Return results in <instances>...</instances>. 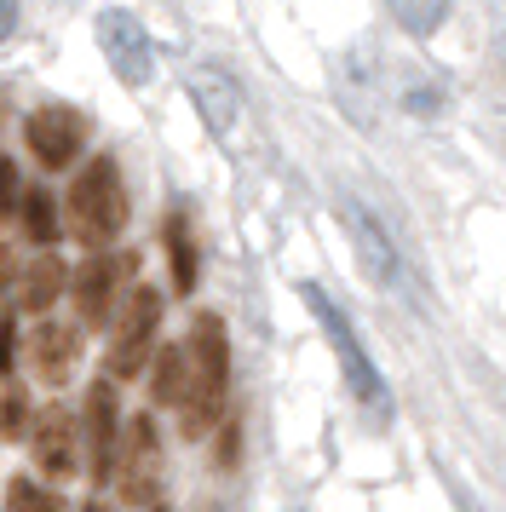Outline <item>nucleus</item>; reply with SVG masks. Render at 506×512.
I'll list each match as a JSON object with an SVG mask.
<instances>
[{"mask_svg": "<svg viewBox=\"0 0 506 512\" xmlns=\"http://www.w3.org/2000/svg\"><path fill=\"white\" fill-rule=\"evenodd\" d=\"M133 254H92L81 271H75V323L81 334L87 328H110L115 300H121V282L133 277Z\"/></svg>", "mask_w": 506, "mask_h": 512, "instance_id": "0eeeda50", "label": "nucleus"}, {"mask_svg": "<svg viewBox=\"0 0 506 512\" xmlns=\"http://www.w3.org/2000/svg\"><path fill=\"white\" fill-rule=\"evenodd\" d=\"M12 282V248H0V288Z\"/></svg>", "mask_w": 506, "mask_h": 512, "instance_id": "b1692460", "label": "nucleus"}, {"mask_svg": "<svg viewBox=\"0 0 506 512\" xmlns=\"http://www.w3.org/2000/svg\"><path fill=\"white\" fill-rule=\"evenodd\" d=\"M23 179H18V162L12 156H0V219H12L18 213V202H23Z\"/></svg>", "mask_w": 506, "mask_h": 512, "instance_id": "412c9836", "label": "nucleus"}, {"mask_svg": "<svg viewBox=\"0 0 506 512\" xmlns=\"http://www.w3.org/2000/svg\"><path fill=\"white\" fill-rule=\"evenodd\" d=\"M75 420H81V432H87L92 484H110L115 478V449H121V397H115V380H92L87 409H81Z\"/></svg>", "mask_w": 506, "mask_h": 512, "instance_id": "6e6552de", "label": "nucleus"}, {"mask_svg": "<svg viewBox=\"0 0 506 512\" xmlns=\"http://www.w3.org/2000/svg\"><path fill=\"white\" fill-rule=\"evenodd\" d=\"M81 512H115V507H110V501H87Z\"/></svg>", "mask_w": 506, "mask_h": 512, "instance_id": "393cba45", "label": "nucleus"}, {"mask_svg": "<svg viewBox=\"0 0 506 512\" xmlns=\"http://www.w3.org/2000/svg\"><path fill=\"white\" fill-rule=\"evenodd\" d=\"M18 213H23V236H35V242H52L58 236V208H52L46 190H23Z\"/></svg>", "mask_w": 506, "mask_h": 512, "instance_id": "a211bd4d", "label": "nucleus"}, {"mask_svg": "<svg viewBox=\"0 0 506 512\" xmlns=\"http://www.w3.org/2000/svg\"><path fill=\"white\" fill-rule=\"evenodd\" d=\"M29 449H35V466H41L46 478H75V466H81V420L69 415L64 403L35 409Z\"/></svg>", "mask_w": 506, "mask_h": 512, "instance_id": "1a4fd4ad", "label": "nucleus"}, {"mask_svg": "<svg viewBox=\"0 0 506 512\" xmlns=\"http://www.w3.org/2000/svg\"><path fill=\"white\" fill-rule=\"evenodd\" d=\"M156 484H161L156 415H127L121 449H115V489H121L127 507H156Z\"/></svg>", "mask_w": 506, "mask_h": 512, "instance_id": "423d86ee", "label": "nucleus"}, {"mask_svg": "<svg viewBox=\"0 0 506 512\" xmlns=\"http://www.w3.org/2000/svg\"><path fill=\"white\" fill-rule=\"evenodd\" d=\"M150 512H167V507H161V501H156V507H150Z\"/></svg>", "mask_w": 506, "mask_h": 512, "instance_id": "a878e982", "label": "nucleus"}, {"mask_svg": "<svg viewBox=\"0 0 506 512\" xmlns=\"http://www.w3.org/2000/svg\"><path fill=\"white\" fill-rule=\"evenodd\" d=\"M190 104L202 110V121H207V133L219 144H230L236 139V127H242V87L230 81L225 70H213V64H202V70H190Z\"/></svg>", "mask_w": 506, "mask_h": 512, "instance_id": "f8f14e48", "label": "nucleus"}, {"mask_svg": "<svg viewBox=\"0 0 506 512\" xmlns=\"http://www.w3.org/2000/svg\"><path fill=\"white\" fill-rule=\"evenodd\" d=\"M340 219H345V231H351V248H357L363 277L374 282V288H386V294H403V300H414L409 265H403V254L391 248V236L380 231V219H374L363 202H351V196H340Z\"/></svg>", "mask_w": 506, "mask_h": 512, "instance_id": "39448f33", "label": "nucleus"}, {"mask_svg": "<svg viewBox=\"0 0 506 512\" xmlns=\"http://www.w3.org/2000/svg\"><path fill=\"white\" fill-rule=\"evenodd\" d=\"M144 369H150V403L179 409L184 403V346H156Z\"/></svg>", "mask_w": 506, "mask_h": 512, "instance_id": "2eb2a0df", "label": "nucleus"}, {"mask_svg": "<svg viewBox=\"0 0 506 512\" xmlns=\"http://www.w3.org/2000/svg\"><path fill=\"white\" fill-rule=\"evenodd\" d=\"M299 294H305V305L317 311L322 334H328V346H334V357H340V374H345V386H351V397H357L374 420H391V392H386V380H380V369H374V357L363 351V340H357L351 317L322 294L317 282H305Z\"/></svg>", "mask_w": 506, "mask_h": 512, "instance_id": "7ed1b4c3", "label": "nucleus"}, {"mask_svg": "<svg viewBox=\"0 0 506 512\" xmlns=\"http://www.w3.org/2000/svg\"><path fill=\"white\" fill-rule=\"evenodd\" d=\"M230 415V334L225 317L196 311L190 340H184V403H179V432L207 438Z\"/></svg>", "mask_w": 506, "mask_h": 512, "instance_id": "f257e3e1", "label": "nucleus"}, {"mask_svg": "<svg viewBox=\"0 0 506 512\" xmlns=\"http://www.w3.org/2000/svg\"><path fill=\"white\" fill-rule=\"evenodd\" d=\"M81 323H64V317H46L35 334H29V363L46 386H64L69 374L81 369Z\"/></svg>", "mask_w": 506, "mask_h": 512, "instance_id": "ddd939ff", "label": "nucleus"}, {"mask_svg": "<svg viewBox=\"0 0 506 512\" xmlns=\"http://www.w3.org/2000/svg\"><path fill=\"white\" fill-rule=\"evenodd\" d=\"M6 512H64V501L52 489H41L35 478H12L6 484Z\"/></svg>", "mask_w": 506, "mask_h": 512, "instance_id": "6ab92c4d", "label": "nucleus"}, {"mask_svg": "<svg viewBox=\"0 0 506 512\" xmlns=\"http://www.w3.org/2000/svg\"><path fill=\"white\" fill-rule=\"evenodd\" d=\"M12 328L18 317H0V374H12Z\"/></svg>", "mask_w": 506, "mask_h": 512, "instance_id": "4be33fe9", "label": "nucleus"}, {"mask_svg": "<svg viewBox=\"0 0 506 512\" xmlns=\"http://www.w3.org/2000/svg\"><path fill=\"white\" fill-rule=\"evenodd\" d=\"M23 139H29V150H35L41 167L64 173L81 156V144H87V116L81 110H64V104H46V110H35V116L23 121Z\"/></svg>", "mask_w": 506, "mask_h": 512, "instance_id": "9d476101", "label": "nucleus"}, {"mask_svg": "<svg viewBox=\"0 0 506 512\" xmlns=\"http://www.w3.org/2000/svg\"><path fill=\"white\" fill-rule=\"evenodd\" d=\"M98 47L110 58V70L127 81V87H150V70H156V52H150V35L133 12H104L98 18Z\"/></svg>", "mask_w": 506, "mask_h": 512, "instance_id": "9b49d317", "label": "nucleus"}, {"mask_svg": "<svg viewBox=\"0 0 506 512\" xmlns=\"http://www.w3.org/2000/svg\"><path fill=\"white\" fill-rule=\"evenodd\" d=\"M12 24H18V0H0V41L12 35Z\"/></svg>", "mask_w": 506, "mask_h": 512, "instance_id": "5701e85b", "label": "nucleus"}, {"mask_svg": "<svg viewBox=\"0 0 506 512\" xmlns=\"http://www.w3.org/2000/svg\"><path fill=\"white\" fill-rule=\"evenodd\" d=\"M127 225V185H121V167L115 156H92L75 185H69V231L87 248H110Z\"/></svg>", "mask_w": 506, "mask_h": 512, "instance_id": "f03ea898", "label": "nucleus"}, {"mask_svg": "<svg viewBox=\"0 0 506 512\" xmlns=\"http://www.w3.org/2000/svg\"><path fill=\"white\" fill-rule=\"evenodd\" d=\"M466 512H483V507H466Z\"/></svg>", "mask_w": 506, "mask_h": 512, "instance_id": "bb28decb", "label": "nucleus"}, {"mask_svg": "<svg viewBox=\"0 0 506 512\" xmlns=\"http://www.w3.org/2000/svg\"><path fill=\"white\" fill-rule=\"evenodd\" d=\"M29 420H35V409H29L23 386H6V397H0V438H23Z\"/></svg>", "mask_w": 506, "mask_h": 512, "instance_id": "aec40b11", "label": "nucleus"}, {"mask_svg": "<svg viewBox=\"0 0 506 512\" xmlns=\"http://www.w3.org/2000/svg\"><path fill=\"white\" fill-rule=\"evenodd\" d=\"M64 259L58 254H41L29 271H23V282H18V311H46V305L64 294Z\"/></svg>", "mask_w": 506, "mask_h": 512, "instance_id": "4468645a", "label": "nucleus"}, {"mask_svg": "<svg viewBox=\"0 0 506 512\" xmlns=\"http://www.w3.org/2000/svg\"><path fill=\"white\" fill-rule=\"evenodd\" d=\"M391 18L409 29V35H432L449 18V0H391Z\"/></svg>", "mask_w": 506, "mask_h": 512, "instance_id": "f3484780", "label": "nucleus"}, {"mask_svg": "<svg viewBox=\"0 0 506 512\" xmlns=\"http://www.w3.org/2000/svg\"><path fill=\"white\" fill-rule=\"evenodd\" d=\"M156 323H161V294L150 288V282L133 288L127 300L115 305V317H110V357H104L110 380H138V374H144L150 351H156Z\"/></svg>", "mask_w": 506, "mask_h": 512, "instance_id": "20e7f679", "label": "nucleus"}, {"mask_svg": "<svg viewBox=\"0 0 506 512\" xmlns=\"http://www.w3.org/2000/svg\"><path fill=\"white\" fill-rule=\"evenodd\" d=\"M161 242H167V259H173V288L190 294V288H196V248H190V225H184V213L167 219Z\"/></svg>", "mask_w": 506, "mask_h": 512, "instance_id": "dca6fc26", "label": "nucleus"}]
</instances>
